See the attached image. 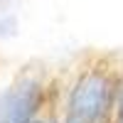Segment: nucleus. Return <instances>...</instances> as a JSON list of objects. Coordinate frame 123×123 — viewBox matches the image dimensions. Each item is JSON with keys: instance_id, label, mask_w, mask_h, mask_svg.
<instances>
[{"instance_id": "f03ea898", "label": "nucleus", "mask_w": 123, "mask_h": 123, "mask_svg": "<svg viewBox=\"0 0 123 123\" xmlns=\"http://www.w3.org/2000/svg\"><path fill=\"white\" fill-rule=\"evenodd\" d=\"M59 89L52 74L25 67L0 84V123H32L57 106Z\"/></svg>"}, {"instance_id": "39448f33", "label": "nucleus", "mask_w": 123, "mask_h": 123, "mask_svg": "<svg viewBox=\"0 0 123 123\" xmlns=\"http://www.w3.org/2000/svg\"><path fill=\"white\" fill-rule=\"evenodd\" d=\"M15 3H17V0H0V10H10Z\"/></svg>"}, {"instance_id": "7ed1b4c3", "label": "nucleus", "mask_w": 123, "mask_h": 123, "mask_svg": "<svg viewBox=\"0 0 123 123\" xmlns=\"http://www.w3.org/2000/svg\"><path fill=\"white\" fill-rule=\"evenodd\" d=\"M17 35V17L7 10H0V39H10Z\"/></svg>"}, {"instance_id": "f257e3e1", "label": "nucleus", "mask_w": 123, "mask_h": 123, "mask_svg": "<svg viewBox=\"0 0 123 123\" xmlns=\"http://www.w3.org/2000/svg\"><path fill=\"white\" fill-rule=\"evenodd\" d=\"M123 67L108 57H91L59 86L57 108L62 116L84 123H113L118 81Z\"/></svg>"}, {"instance_id": "20e7f679", "label": "nucleus", "mask_w": 123, "mask_h": 123, "mask_svg": "<svg viewBox=\"0 0 123 123\" xmlns=\"http://www.w3.org/2000/svg\"><path fill=\"white\" fill-rule=\"evenodd\" d=\"M32 123H59V108H57V106L49 108L47 113H42L39 118H35Z\"/></svg>"}, {"instance_id": "423d86ee", "label": "nucleus", "mask_w": 123, "mask_h": 123, "mask_svg": "<svg viewBox=\"0 0 123 123\" xmlns=\"http://www.w3.org/2000/svg\"><path fill=\"white\" fill-rule=\"evenodd\" d=\"M59 123H84V121H76V118H69V116H62L59 113Z\"/></svg>"}]
</instances>
